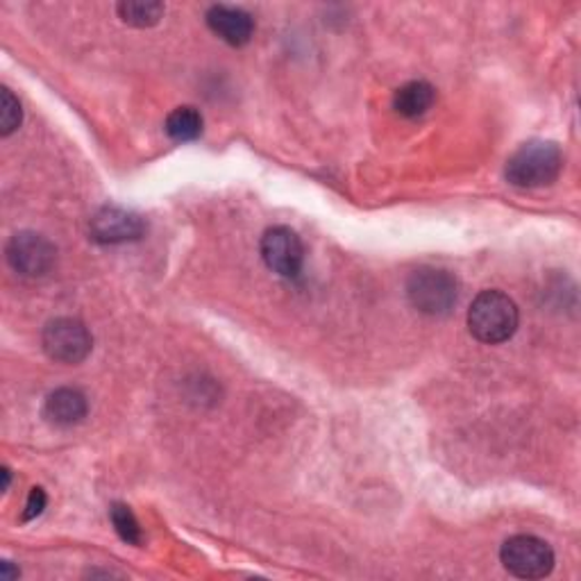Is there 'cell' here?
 <instances>
[{
	"instance_id": "cell-5",
	"label": "cell",
	"mask_w": 581,
	"mask_h": 581,
	"mask_svg": "<svg viewBox=\"0 0 581 581\" xmlns=\"http://www.w3.org/2000/svg\"><path fill=\"white\" fill-rule=\"evenodd\" d=\"M41 345L60 364H80L94 347L92 332L77 319H55L41 334Z\"/></svg>"
},
{
	"instance_id": "cell-6",
	"label": "cell",
	"mask_w": 581,
	"mask_h": 581,
	"mask_svg": "<svg viewBox=\"0 0 581 581\" xmlns=\"http://www.w3.org/2000/svg\"><path fill=\"white\" fill-rule=\"evenodd\" d=\"M8 263L23 278H41L53 271L58 250L55 246L37 232H19L6 248Z\"/></svg>"
},
{
	"instance_id": "cell-12",
	"label": "cell",
	"mask_w": 581,
	"mask_h": 581,
	"mask_svg": "<svg viewBox=\"0 0 581 581\" xmlns=\"http://www.w3.org/2000/svg\"><path fill=\"white\" fill-rule=\"evenodd\" d=\"M203 114L196 107H177L166 116L164 129L168 137L177 144H189L200 139L203 134Z\"/></svg>"
},
{
	"instance_id": "cell-7",
	"label": "cell",
	"mask_w": 581,
	"mask_h": 581,
	"mask_svg": "<svg viewBox=\"0 0 581 581\" xmlns=\"http://www.w3.org/2000/svg\"><path fill=\"white\" fill-rule=\"evenodd\" d=\"M263 263L282 278H298L304 266V246L298 232L287 226L266 230L259 243Z\"/></svg>"
},
{
	"instance_id": "cell-11",
	"label": "cell",
	"mask_w": 581,
	"mask_h": 581,
	"mask_svg": "<svg viewBox=\"0 0 581 581\" xmlns=\"http://www.w3.org/2000/svg\"><path fill=\"white\" fill-rule=\"evenodd\" d=\"M434 103H436V89L425 80L402 84L393 96V110L405 118L425 116Z\"/></svg>"
},
{
	"instance_id": "cell-17",
	"label": "cell",
	"mask_w": 581,
	"mask_h": 581,
	"mask_svg": "<svg viewBox=\"0 0 581 581\" xmlns=\"http://www.w3.org/2000/svg\"><path fill=\"white\" fill-rule=\"evenodd\" d=\"M19 577V570H12L10 563H3V579H14Z\"/></svg>"
},
{
	"instance_id": "cell-15",
	"label": "cell",
	"mask_w": 581,
	"mask_h": 581,
	"mask_svg": "<svg viewBox=\"0 0 581 581\" xmlns=\"http://www.w3.org/2000/svg\"><path fill=\"white\" fill-rule=\"evenodd\" d=\"M21 118H23L21 103L6 86L3 92H0V134H3V137H10V134H14L19 129Z\"/></svg>"
},
{
	"instance_id": "cell-4",
	"label": "cell",
	"mask_w": 581,
	"mask_h": 581,
	"mask_svg": "<svg viewBox=\"0 0 581 581\" xmlns=\"http://www.w3.org/2000/svg\"><path fill=\"white\" fill-rule=\"evenodd\" d=\"M500 561L505 570L518 579H543L554 570L552 548L529 533H518L505 541Z\"/></svg>"
},
{
	"instance_id": "cell-8",
	"label": "cell",
	"mask_w": 581,
	"mask_h": 581,
	"mask_svg": "<svg viewBox=\"0 0 581 581\" xmlns=\"http://www.w3.org/2000/svg\"><path fill=\"white\" fill-rule=\"evenodd\" d=\"M92 239L105 246L139 241L146 232V220L123 207H103L92 218Z\"/></svg>"
},
{
	"instance_id": "cell-3",
	"label": "cell",
	"mask_w": 581,
	"mask_h": 581,
	"mask_svg": "<svg viewBox=\"0 0 581 581\" xmlns=\"http://www.w3.org/2000/svg\"><path fill=\"white\" fill-rule=\"evenodd\" d=\"M407 298L425 317H448L457 304V278L440 268H418L407 280Z\"/></svg>"
},
{
	"instance_id": "cell-13",
	"label": "cell",
	"mask_w": 581,
	"mask_h": 581,
	"mask_svg": "<svg viewBox=\"0 0 581 581\" xmlns=\"http://www.w3.org/2000/svg\"><path fill=\"white\" fill-rule=\"evenodd\" d=\"M116 12L123 23L134 28H153L164 17L162 3H139V0H129V3H118Z\"/></svg>"
},
{
	"instance_id": "cell-2",
	"label": "cell",
	"mask_w": 581,
	"mask_h": 581,
	"mask_svg": "<svg viewBox=\"0 0 581 581\" xmlns=\"http://www.w3.org/2000/svg\"><path fill=\"white\" fill-rule=\"evenodd\" d=\"M518 307L502 291H481L468 309V330L470 334L486 343L498 345L509 341L518 330Z\"/></svg>"
},
{
	"instance_id": "cell-9",
	"label": "cell",
	"mask_w": 581,
	"mask_h": 581,
	"mask_svg": "<svg viewBox=\"0 0 581 581\" xmlns=\"http://www.w3.org/2000/svg\"><path fill=\"white\" fill-rule=\"evenodd\" d=\"M205 21L218 39H222L226 43H230V46H237V49L246 46V43L255 34V19L241 8L214 6L207 10Z\"/></svg>"
},
{
	"instance_id": "cell-16",
	"label": "cell",
	"mask_w": 581,
	"mask_h": 581,
	"mask_svg": "<svg viewBox=\"0 0 581 581\" xmlns=\"http://www.w3.org/2000/svg\"><path fill=\"white\" fill-rule=\"evenodd\" d=\"M46 494H43V488H32L30 496H28V502H25V509H23V520H34L43 513V509H46Z\"/></svg>"
},
{
	"instance_id": "cell-1",
	"label": "cell",
	"mask_w": 581,
	"mask_h": 581,
	"mask_svg": "<svg viewBox=\"0 0 581 581\" xmlns=\"http://www.w3.org/2000/svg\"><path fill=\"white\" fill-rule=\"evenodd\" d=\"M563 170V153L554 142L533 139L522 144L507 159V183L518 189H541L559 180Z\"/></svg>"
},
{
	"instance_id": "cell-14",
	"label": "cell",
	"mask_w": 581,
	"mask_h": 581,
	"mask_svg": "<svg viewBox=\"0 0 581 581\" xmlns=\"http://www.w3.org/2000/svg\"><path fill=\"white\" fill-rule=\"evenodd\" d=\"M110 518H112V525H114L116 533L121 536V541H125L127 546H142V541H144L142 525H139L137 516L132 513V509L127 505H121V502L112 505Z\"/></svg>"
},
{
	"instance_id": "cell-10",
	"label": "cell",
	"mask_w": 581,
	"mask_h": 581,
	"mask_svg": "<svg viewBox=\"0 0 581 581\" xmlns=\"http://www.w3.org/2000/svg\"><path fill=\"white\" fill-rule=\"evenodd\" d=\"M89 414V402L82 391L64 386L53 391L43 402V416L58 427H73L82 423Z\"/></svg>"
}]
</instances>
